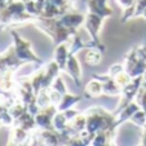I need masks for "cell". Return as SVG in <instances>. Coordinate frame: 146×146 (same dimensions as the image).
I'll return each instance as SVG.
<instances>
[{
  "label": "cell",
  "instance_id": "obj_1",
  "mask_svg": "<svg viewBox=\"0 0 146 146\" xmlns=\"http://www.w3.org/2000/svg\"><path fill=\"white\" fill-rule=\"evenodd\" d=\"M84 114H86L87 118L86 131L89 135L91 142L93 136L98 132H102V131H114V132H116L115 114L109 113V111H106V109L100 108V106L89 108Z\"/></svg>",
  "mask_w": 146,
  "mask_h": 146
},
{
  "label": "cell",
  "instance_id": "obj_2",
  "mask_svg": "<svg viewBox=\"0 0 146 146\" xmlns=\"http://www.w3.org/2000/svg\"><path fill=\"white\" fill-rule=\"evenodd\" d=\"M124 70L131 75V78H137L146 71V45L132 48L125 56Z\"/></svg>",
  "mask_w": 146,
  "mask_h": 146
},
{
  "label": "cell",
  "instance_id": "obj_3",
  "mask_svg": "<svg viewBox=\"0 0 146 146\" xmlns=\"http://www.w3.org/2000/svg\"><path fill=\"white\" fill-rule=\"evenodd\" d=\"M12 36H13L14 41V52L16 56L22 61V62H35V64H43V61L34 53L33 48H31V43L25 39H22V36H19L14 30L11 31Z\"/></svg>",
  "mask_w": 146,
  "mask_h": 146
},
{
  "label": "cell",
  "instance_id": "obj_4",
  "mask_svg": "<svg viewBox=\"0 0 146 146\" xmlns=\"http://www.w3.org/2000/svg\"><path fill=\"white\" fill-rule=\"evenodd\" d=\"M87 7L88 12L98 14L104 18H108L114 14V11L108 5V0H87Z\"/></svg>",
  "mask_w": 146,
  "mask_h": 146
},
{
  "label": "cell",
  "instance_id": "obj_5",
  "mask_svg": "<svg viewBox=\"0 0 146 146\" xmlns=\"http://www.w3.org/2000/svg\"><path fill=\"white\" fill-rule=\"evenodd\" d=\"M69 41H64V43H60V44L56 45L54 52H53V60L57 62V65L60 66L61 71H65L66 69V64H67V58L70 54V47L67 45Z\"/></svg>",
  "mask_w": 146,
  "mask_h": 146
},
{
  "label": "cell",
  "instance_id": "obj_6",
  "mask_svg": "<svg viewBox=\"0 0 146 146\" xmlns=\"http://www.w3.org/2000/svg\"><path fill=\"white\" fill-rule=\"evenodd\" d=\"M65 71L74 79L76 86H80V79H82L83 72H82V67H80L79 61H78V58H76V54H71V53L69 54Z\"/></svg>",
  "mask_w": 146,
  "mask_h": 146
},
{
  "label": "cell",
  "instance_id": "obj_7",
  "mask_svg": "<svg viewBox=\"0 0 146 146\" xmlns=\"http://www.w3.org/2000/svg\"><path fill=\"white\" fill-rule=\"evenodd\" d=\"M104 94V86L102 82L96 78H92V80H89L88 84L86 86L84 89V97L86 98H97V97Z\"/></svg>",
  "mask_w": 146,
  "mask_h": 146
},
{
  "label": "cell",
  "instance_id": "obj_8",
  "mask_svg": "<svg viewBox=\"0 0 146 146\" xmlns=\"http://www.w3.org/2000/svg\"><path fill=\"white\" fill-rule=\"evenodd\" d=\"M83 97L84 96H75V94H71V93H69V92H66L65 94H62V100H61V102L58 104L57 110L65 111V110H69V109H72Z\"/></svg>",
  "mask_w": 146,
  "mask_h": 146
},
{
  "label": "cell",
  "instance_id": "obj_9",
  "mask_svg": "<svg viewBox=\"0 0 146 146\" xmlns=\"http://www.w3.org/2000/svg\"><path fill=\"white\" fill-rule=\"evenodd\" d=\"M102 54H104V50H101L100 48L89 47L84 54V61L89 66H97L102 61Z\"/></svg>",
  "mask_w": 146,
  "mask_h": 146
},
{
  "label": "cell",
  "instance_id": "obj_10",
  "mask_svg": "<svg viewBox=\"0 0 146 146\" xmlns=\"http://www.w3.org/2000/svg\"><path fill=\"white\" fill-rule=\"evenodd\" d=\"M136 101L141 106V109L146 111V88L141 87V89L138 91L137 96H136Z\"/></svg>",
  "mask_w": 146,
  "mask_h": 146
},
{
  "label": "cell",
  "instance_id": "obj_11",
  "mask_svg": "<svg viewBox=\"0 0 146 146\" xmlns=\"http://www.w3.org/2000/svg\"><path fill=\"white\" fill-rule=\"evenodd\" d=\"M121 71H124V65L118 64V65H114V66H111V67H110V70H109V72H108V74L110 75V76L115 78L116 75H118L119 72H121Z\"/></svg>",
  "mask_w": 146,
  "mask_h": 146
},
{
  "label": "cell",
  "instance_id": "obj_12",
  "mask_svg": "<svg viewBox=\"0 0 146 146\" xmlns=\"http://www.w3.org/2000/svg\"><path fill=\"white\" fill-rule=\"evenodd\" d=\"M142 129H143V132H142V138H141V145H146V124L142 127Z\"/></svg>",
  "mask_w": 146,
  "mask_h": 146
},
{
  "label": "cell",
  "instance_id": "obj_13",
  "mask_svg": "<svg viewBox=\"0 0 146 146\" xmlns=\"http://www.w3.org/2000/svg\"><path fill=\"white\" fill-rule=\"evenodd\" d=\"M143 111H145V110H143ZM145 113H146V111H145Z\"/></svg>",
  "mask_w": 146,
  "mask_h": 146
}]
</instances>
